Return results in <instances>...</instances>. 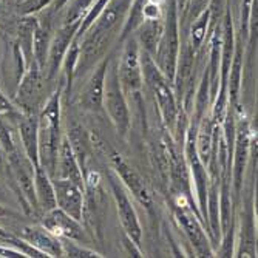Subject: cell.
Listing matches in <instances>:
<instances>
[{
	"label": "cell",
	"mask_w": 258,
	"mask_h": 258,
	"mask_svg": "<svg viewBox=\"0 0 258 258\" xmlns=\"http://www.w3.org/2000/svg\"><path fill=\"white\" fill-rule=\"evenodd\" d=\"M133 0H110L95 23L79 39L81 51L75 79L88 73L107 53L111 40L119 34Z\"/></svg>",
	"instance_id": "cell-1"
},
{
	"label": "cell",
	"mask_w": 258,
	"mask_h": 258,
	"mask_svg": "<svg viewBox=\"0 0 258 258\" xmlns=\"http://www.w3.org/2000/svg\"><path fill=\"white\" fill-rule=\"evenodd\" d=\"M63 82L53 91L39 111V162L51 178L56 173L57 153L60 146Z\"/></svg>",
	"instance_id": "cell-2"
},
{
	"label": "cell",
	"mask_w": 258,
	"mask_h": 258,
	"mask_svg": "<svg viewBox=\"0 0 258 258\" xmlns=\"http://www.w3.org/2000/svg\"><path fill=\"white\" fill-rule=\"evenodd\" d=\"M170 201L173 217L182 229L185 238L192 244L194 252L197 253L195 256H215L197 201L182 194H170Z\"/></svg>",
	"instance_id": "cell-3"
},
{
	"label": "cell",
	"mask_w": 258,
	"mask_h": 258,
	"mask_svg": "<svg viewBox=\"0 0 258 258\" xmlns=\"http://www.w3.org/2000/svg\"><path fill=\"white\" fill-rule=\"evenodd\" d=\"M141 63H143L144 81L155 96V102L158 105L159 116H161L162 128H166L172 135L175 128V122H176L178 110L181 105L176 99L173 84L169 82V79L161 73V70L158 68L155 59L144 50H141Z\"/></svg>",
	"instance_id": "cell-4"
},
{
	"label": "cell",
	"mask_w": 258,
	"mask_h": 258,
	"mask_svg": "<svg viewBox=\"0 0 258 258\" xmlns=\"http://www.w3.org/2000/svg\"><path fill=\"white\" fill-rule=\"evenodd\" d=\"M181 48V27L179 11L176 0H166V13H164V28L158 43L156 53L153 56L161 73L173 84L178 54Z\"/></svg>",
	"instance_id": "cell-5"
},
{
	"label": "cell",
	"mask_w": 258,
	"mask_h": 258,
	"mask_svg": "<svg viewBox=\"0 0 258 258\" xmlns=\"http://www.w3.org/2000/svg\"><path fill=\"white\" fill-rule=\"evenodd\" d=\"M102 107L108 114L110 122L121 138H127L132 127V114L127 102V96L121 87L118 76V60H111L108 63L105 87H104V101Z\"/></svg>",
	"instance_id": "cell-6"
},
{
	"label": "cell",
	"mask_w": 258,
	"mask_h": 258,
	"mask_svg": "<svg viewBox=\"0 0 258 258\" xmlns=\"http://www.w3.org/2000/svg\"><path fill=\"white\" fill-rule=\"evenodd\" d=\"M7 158L8 178L13 190L22 203L23 212L27 215H40L34 190V166L25 155L19 153V150L7 155Z\"/></svg>",
	"instance_id": "cell-7"
},
{
	"label": "cell",
	"mask_w": 258,
	"mask_h": 258,
	"mask_svg": "<svg viewBox=\"0 0 258 258\" xmlns=\"http://www.w3.org/2000/svg\"><path fill=\"white\" fill-rule=\"evenodd\" d=\"M250 136H252L250 122L244 116L241 105H238L237 119H235V138H233V150H232V167H230L232 198L235 206L238 204L241 197L244 172L250 158Z\"/></svg>",
	"instance_id": "cell-8"
},
{
	"label": "cell",
	"mask_w": 258,
	"mask_h": 258,
	"mask_svg": "<svg viewBox=\"0 0 258 258\" xmlns=\"http://www.w3.org/2000/svg\"><path fill=\"white\" fill-rule=\"evenodd\" d=\"M19 87L16 91V105L22 113H39L45 102V72L36 60L27 65L25 72L17 81Z\"/></svg>",
	"instance_id": "cell-9"
},
{
	"label": "cell",
	"mask_w": 258,
	"mask_h": 258,
	"mask_svg": "<svg viewBox=\"0 0 258 258\" xmlns=\"http://www.w3.org/2000/svg\"><path fill=\"white\" fill-rule=\"evenodd\" d=\"M122 46V53L118 60V76L121 87L127 95L136 96L141 93L144 84V76H143V63H141V48L139 43L132 34L127 37Z\"/></svg>",
	"instance_id": "cell-10"
},
{
	"label": "cell",
	"mask_w": 258,
	"mask_h": 258,
	"mask_svg": "<svg viewBox=\"0 0 258 258\" xmlns=\"http://www.w3.org/2000/svg\"><path fill=\"white\" fill-rule=\"evenodd\" d=\"M108 161L111 170L116 173V176L119 178V181L122 182V185L125 189L135 197V200L146 207L149 212L153 210V195L149 189L147 182L144 181V178L138 173V170L130 166L128 161L124 159V156L121 153H118L113 149H108Z\"/></svg>",
	"instance_id": "cell-11"
},
{
	"label": "cell",
	"mask_w": 258,
	"mask_h": 258,
	"mask_svg": "<svg viewBox=\"0 0 258 258\" xmlns=\"http://www.w3.org/2000/svg\"><path fill=\"white\" fill-rule=\"evenodd\" d=\"M107 179H108L110 190H111V195H113V200L116 204V210H118L121 226L125 232L127 238H130L133 243L141 246V240H143V227H141L135 206L132 204L130 198L125 192V187L122 185V182L119 181V178L116 176V173L113 170H110L107 173Z\"/></svg>",
	"instance_id": "cell-12"
},
{
	"label": "cell",
	"mask_w": 258,
	"mask_h": 258,
	"mask_svg": "<svg viewBox=\"0 0 258 258\" xmlns=\"http://www.w3.org/2000/svg\"><path fill=\"white\" fill-rule=\"evenodd\" d=\"M79 25L81 23H60V27L53 33L48 57H46V65L43 70L48 82H53L60 72L63 57L78 34Z\"/></svg>",
	"instance_id": "cell-13"
},
{
	"label": "cell",
	"mask_w": 258,
	"mask_h": 258,
	"mask_svg": "<svg viewBox=\"0 0 258 258\" xmlns=\"http://www.w3.org/2000/svg\"><path fill=\"white\" fill-rule=\"evenodd\" d=\"M108 63H110V57L104 56L91 68V75L79 93V107L82 110L90 113H101L104 110L102 101H104V87H105Z\"/></svg>",
	"instance_id": "cell-14"
},
{
	"label": "cell",
	"mask_w": 258,
	"mask_h": 258,
	"mask_svg": "<svg viewBox=\"0 0 258 258\" xmlns=\"http://www.w3.org/2000/svg\"><path fill=\"white\" fill-rule=\"evenodd\" d=\"M39 223L48 232H51L54 237H57L60 240L67 238V240H75L79 243L87 241L81 221L75 220L73 217H70L59 207L42 212L39 215Z\"/></svg>",
	"instance_id": "cell-15"
},
{
	"label": "cell",
	"mask_w": 258,
	"mask_h": 258,
	"mask_svg": "<svg viewBox=\"0 0 258 258\" xmlns=\"http://www.w3.org/2000/svg\"><path fill=\"white\" fill-rule=\"evenodd\" d=\"M56 197V207L65 214L82 221L84 217V190L75 182L63 178H51Z\"/></svg>",
	"instance_id": "cell-16"
},
{
	"label": "cell",
	"mask_w": 258,
	"mask_h": 258,
	"mask_svg": "<svg viewBox=\"0 0 258 258\" xmlns=\"http://www.w3.org/2000/svg\"><path fill=\"white\" fill-rule=\"evenodd\" d=\"M22 240L30 243L33 247L45 253L48 258H60L63 256V249H62V241L60 238L54 237L51 232L46 230L40 223L33 224V226H23L19 232Z\"/></svg>",
	"instance_id": "cell-17"
},
{
	"label": "cell",
	"mask_w": 258,
	"mask_h": 258,
	"mask_svg": "<svg viewBox=\"0 0 258 258\" xmlns=\"http://www.w3.org/2000/svg\"><path fill=\"white\" fill-rule=\"evenodd\" d=\"M17 132L25 155L34 167L39 162V113H22L17 119Z\"/></svg>",
	"instance_id": "cell-18"
},
{
	"label": "cell",
	"mask_w": 258,
	"mask_h": 258,
	"mask_svg": "<svg viewBox=\"0 0 258 258\" xmlns=\"http://www.w3.org/2000/svg\"><path fill=\"white\" fill-rule=\"evenodd\" d=\"M53 178H63L75 182L82 190H85V181H84V172L79 166V162L73 153V149L70 146V141L67 135L62 136L59 153H57V164H56V173Z\"/></svg>",
	"instance_id": "cell-19"
},
{
	"label": "cell",
	"mask_w": 258,
	"mask_h": 258,
	"mask_svg": "<svg viewBox=\"0 0 258 258\" xmlns=\"http://www.w3.org/2000/svg\"><path fill=\"white\" fill-rule=\"evenodd\" d=\"M164 28V17L161 19H144L139 23V27L135 30L133 36L139 43V48L149 53L152 57L156 53L158 43L162 36Z\"/></svg>",
	"instance_id": "cell-20"
},
{
	"label": "cell",
	"mask_w": 258,
	"mask_h": 258,
	"mask_svg": "<svg viewBox=\"0 0 258 258\" xmlns=\"http://www.w3.org/2000/svg\"><path fill=\"white\" fill-rule=\"evenodd\" d=\"M253 203L252 194L246 200V206L241 214V232H240V247L237 256H256L255 249V223H253Z\"/></svg>",
	"instance_id": "cell-21"
},
{
	"label": "cell",
	"mask_w": 258,
	"mask_h": 258,
	"mask_svg": "<svg viewBox=\"0 0 258 258\" xmlns=\"http://www.w3.org/2000/svg\"><path fill=\"white\" fill-rule=\"evenodd\" d=\"M53 16L46 13V20L37 22V27L34 30L33 36V56L37 65L45 70L46 65V57H48V50L53 37Z\"/></svg>",
	"instance_id": "cell-22"
},
{
	"label": "cell",
	"mask_w": 258,
	"mask_h": 258,
	"mask_svg": "<svg viewBox=\"0 0 258 258\" xmlns=\"http://www.w3.org/2000/svg\"><path fill=\"white\" fill-rule=\"evenodd\" d=\"M34 190H36V200L40 214L56 207L53 179L42 166L34 167Z\"/></svg>",
	"instance_id": "cell-23"
},
{
	"label": "cell",
	"mask_w": 258,
	"mask_h": 258,
	"mask_svg": "<svg viewBox=\"0 0 258 258\" xmlns=\"http://www.w3.org/2000/svg\"><path fill=\"white\" fill-rule=\"evenodd\" d=\"M67 138L70 141V146L73 149V153L79 162V166L82 169V172H85L88 169V161H90V155H91V139L87 135L85 128L79 124H73L72 128H68Z\"/></svg>",
	"instance_id": "cell-24"
},
{
	"label": "cell",
	"mask_w": 258,
	"mask_h": 258,
	"mask_svg": "<svg viewBox=\"0 0 258 258\" xmlns=\"http://www.w3.org/2000/svg\"><path fill=\"white\" fill-rule=\"evenodd\" d=\"M209 25H210V11L206 10L204 13H201L190 25L187 28V42L194 48V51L197 54H200L201 51L206 50V40H207V34H209Z\"/></svg>",
	"instance_id": "cell-25"
},
{
	"label": "cell",
	"mask_w": 258,
	"mask_h": 258,
	"mask_svg": "<svg viewBox=\"0 0 258 258\" xmlns=\"http://www.w3.org/2000/svg\"><path fill=\"white\" fill-rule=\"evenodd\" d=\"M210 0H185L184 7L181 10V17H179V27L181 30H187L190 23L206 10H209Z\"/></svg>",
	"instance_id": "cell-26"
},
{
	"label": "cell",
	"mask_w": 258,
	"mask_h": 258,
	"mask_svg": "<svg viewBox=\"0 0 258 258\" xmlns=\"http://www.w3.org/2000/svg\"><path fill=\"white\" fill-rule=\"evenodd\" d=\"M95 2L96 0H70L65 7V13L60 23H81Z\"/></svg>",
	"instance_id": "cell-27"
},
{
	"label": "cell",
	"mask_w": 258,
	"mask_h": 258,
	"mask_svg": "<svg viewBox=\"0 0 258 258\" xmlns=\"http://www.w3.org/2000/svg\"><path fill=\"white\" fill-rule=\"evenodd\" d=\"M60 241H62L63 256H70V258H101L102 256L99 252L79 244V241L67 240V238H62Z\"/></svg>",
	"instance_id": "cell-28"
},
{
	"label": "cell",
	"mask_w": 258,
	"mask_h": 258,
	"mask_svg": "<svg viewBox=\"0 0 258 258\" xmlns=\"http://www.w3.org/2000/svg\"><path fill=\"white\" fill-rule=\"evenodd\" d=\"M256 0H241V10H240V30L237 36L241 37L244 43L249 42V34H250V19H252V10Z\"/></svg>",
	"instance_id": "cell-29"
},
{
	"label": "cell",
	"mask_w": 258,
	"mask_h": 258,
	"mask_svg": "<svg viewBox=\"0 0 258 258\" xmlns=\"http://www.w3.org/2000/svg\"><path fill=\"white\" fill-rule=\"evenodd\" d=\"M0 147L4 150V155H11L17 150L13 138V128L8 122V118L2 114H0Z\"/></svg>",
	"instance_id": "cell-30"
},
{
	"label": "cell",
	"mask_w": 258,
	"mask_h": 258,
	"mask_svg": "<svg viewBox=\"0 0 258 258\" xmlns=\"http://www.w3.org/2000/svg\"><path fill=\"white\" fill-rule=\"evenodd\" d=\"M0 114L5 116L8 119H19V116L22 114V111L19 110V107L5 95L0 88Z\"/></svg>",
	"instance_id": "cell-31"
},
{
	"label": "cell",
	"mask_w": 258,
	"mask_h": 258,
	"mask_svg": "<svg viewBox=\"0 0 258 258\" xmlns=\"http://www.w3.org/2000/svg\"><path fill=\"white\" fill-rule=\"evenodd\" d=\"M0 256L2 258H27V255L23 252H20L19 249L11 247V246L4 244V243H0Z\"/></svg>",
	"instance_id": "cell-32"
},
{
	"label": "cell",
	"mask_w": 258,
	"mask_h": 258,
	"mask_svg": "<svg viewBox=\"0 0 258 258\" xmlns=\"http://www.w3.org/2000/svg\"><path fill=\"white\" fill-rule=\"evenodd\" d=\"M2 217H11V218H19V217H20V214L14 212V210L8 209V207H7V206H4V204H0V218H2Z\"/></svg>",
	"instance_id": "cell-33"
},
{
	"label": "cell",
	"mask_w": 258,
	"mask_h": 258,
	"mask_svg": "<svg viewBox=\"0 0 258 258\" xmlns=\"http://www.w3.org/2000/svg\"><path fill=\"white\" fill-rule=\"evenodd\" d=\"M13 235H14V233H11V232L5 230L4 227H0V240H7V238H11Z\"/></svg>",
	"instance_id": "cell-34"
},
{
	"label": "cell",
	"mask_w": 258,
	"mask_h": 258,
	"mask_svg": "<svg viewBox=\"0 0 258 258\" xmlns=\"http://www.w3.org/2000/svg\"><path fill=\"white\" fill-rule=\"evenodd\" d=\"M0 164H4V150L0 147Z\"/></svg>",
	"instance_id": "cell-35"
},
{
	"label": "cell",
	"mask_w": 258,
	"mask_h": 258,
	"mask_svg": "<svg viewBox=\"0 0 258 258\" xmlns=\"http://www.w3.org/2000/svg\"><path fill=\"white\" fill-rule=\"evenodd\" d=\"M0 194H2V190H0Z\"/></svg>",
	"instance_id": "cell-36"
}]
</instances>
